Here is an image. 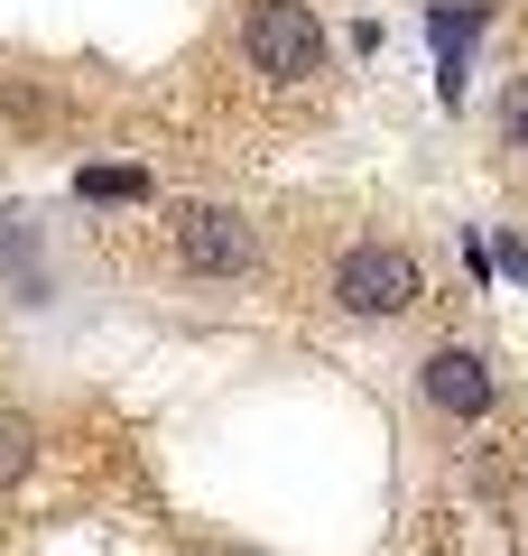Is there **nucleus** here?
<instances>
[{
    "mask_svg": "<svg viewBox=\"0 0 528 556\" xmlns=\"http://www.w3.org/2000/svg\"><path fill=\"white\" fill-rule=\"evenodd\" d=\"M482 28H491L482 0H436V10H427V38H436V93H445V102H464V47L482 38Z\"/></svg>",
    "mask_w": 528,
    "mask_h": 556,
    "instance_id": "5",
    "label": "nucleus"
},
{
    "mask_svg": "<svg viewBox=\"0 0 528 556\" xmlns=\"http://www.w3.org/2000/svg\"><path fill=\"white\" fill-rule=\"evenodd\" d=\"M325 298H334V316H352V325H390V316H408V306L427 298V269H417L399 241H352V251L334 260Z\"/></svg>",
    "mask_w": 528,
    "mask_h": 556,
    "instance_id": "2",
    "label": "nucleus"
},
{
    "mask_svg": "<svg viewBox=\"0 0 528 556\" xmlns=\"http://www.w3.org/2000/svg\"><path fill=\"white\" fill-rule=\"evenodd\" d=\"M38 473V417L28 408H0V492H20Z\"/></svg>",
    "mask_w": 528,
    "mask_h": 556,
    "instance_id": "6",
    "label": "nucleus"
},
{
    "mask_svg": "<svg viewBox=\"0 0 528 556\" xmlns=\"http://www.w3.org/2000/svg\"><path fill=\"white\" fill-rule=\"evenodd\" d=\"M241 65L260 84H278V93L315 84L325 75V20H315L306 0H251L241 10Z\"/></svg>",
    "mask_w": 528,
    "mask_h": 556,
    "instance_id": "1",
    "label": "nucleus"
},
{
    "mask_svg": "<svg viewBox=\"0 0 528 556\" xmlns=\"http://www.w3.org/2000/svg\"><path fill=\"white\" fill-rule=\"evenodd\" d=\"M75 195L84 204H139V195H149V177H139V167H84Z\"/></svg>",
    "mask_w": 528,
    "mask_h": 556,
    "instance_id": "7",
    "label": "nucleus"
},
{
    "mask_svg": "<svg viewBox=\"0 0 528 556\" xmlns=\"http://www.w3.org/2000/svg\"><path fill=\"white\" fill-rule=\"evenodd\" d=\"M501 139L519 149V167H528V75H519V84L501 93Z\"/></svg>",
    "mask_w": 528,
    "mask_h": 556,
    "instance_id": "8",
    "label": "nucleus"
},
{
    "mask_svg": "<svg viewBox=\"0 0 528 556\" xmlns=\"http://www.w3.org/2000/svg\"><path fill=\"white\" fill-rule=\"evenodd\" d=\"M176 269L186 278H251L260 269V223L232 204H186L176 214Z\"/></svg>",
    "mask_w": 528,
    "mask_h": 556,
    "instance_id": "3",
    "label": "nucleus"
},
{
    "mask_svg": "<svg viewBox=\"0 0 528 556\" xmlns=\"http://www.w3.org/2000/svg\"><path fill=\"white\" fill-rule=\"evenodd\" d=\"M417 399H427L445 427H482V417L501 408V371H491V353H473V343H436V353L417 362Z\"/></svg>",
    "mask_w": 528,
    "mask_h": 556,
    "instance_id": "4",
    "label": "nucleus"
}]
</instances>
